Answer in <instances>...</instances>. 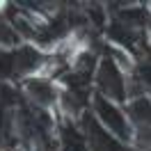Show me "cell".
<instances>
[{
    "label": "cell",
    "instance_id": "cell-2",
    "mask_svg": "<svg viewBox=\"0 0 151 151\" xmlns=\"http://www.w3.org/2000/svg\"><path fill=\"white\" fill-rule=\"evenodd\" d=\"M60 80L50 76H30L21 80V94L32 108H37L41 112H48L57 119V103H60Z\"/></svg>",
    "mask_w": 151,
    "mask_h": 151
},
{
    "label": "cell",
    "instance_id": "cell-3",
    "mask_svg": "<svg viewBox=\"0 0 151 151\" xmlns=\"http://www.w3.org/2000/svg\"><path fill=\"white\" fill-rule=\"evenodd\" d=\"M128 80H131V76L124 73L108 55L99 60V66H96V73H94V92L96 94L124 105L128 101Z\"/></svg>",
    "mask_w": 151,
    "mask_h": 151
},
{
    "label": "cell",
    "instance_id": "cell-1",
    "mask_svg": "<svg viewBox=\"0 0 151 151\" xmlns=\"http://www.w3.org/2000/svg\"><path fill=\"white\" fill-rule=\"evenodd\" d=\"M89 108H92V112H94L96 124H99L108 135H112L117 142H128V144H131L133 128H131L128 114H126L122 103H114V101H110V99H105V96L94 92Z\"/></svg>",
    "mask_w": 151,
    "mask_h": 151
}]
</instances>
